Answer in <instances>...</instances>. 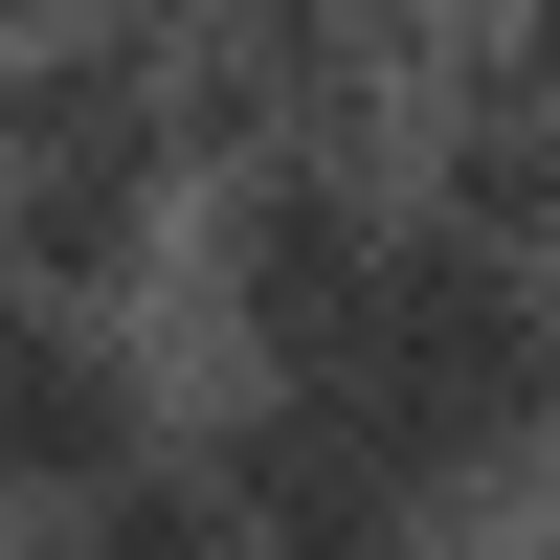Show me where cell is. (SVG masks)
<instances>
[{
	"label": "cell",
	"instance_id": "obj_7",
	"mask_svg": "<svg viewBox=\"0 0 560 560\" xmlns=\"http://www.w3.org/2000/svg\"><path fill=\"white\" fill-rule=\"evenodd\" d=\"M158 23H224V0H158Z\"/></svg>",
	"mask_w": 560,
	"mask_h": 560
},
{
	"label": "cell",
	"instance_id": "obj_3",
	"mask_svg": "<svg viewBox=\"0 0 560 560\" xmlns=\"http://www.w3.org/2000/svg\"><path fill=\"white\" fill-rule=\"evenodd\" d=\"M135 471H179V382H158V337H135V314H90V292H23V269H0V538L90 516V493H135Z\"/></svg>",
	"mask_w": 560,
	"mask_h": 560
},
{
	"label": "cell",
	"instance_id": "obj_6",
	"mask_svg": "<svg viewBox=\"0 0 560 560\" xmlns=\"http://www.w3.org/2000/svg\"><path fill=\"white\" fill-rule=\"evenodd\" d=\"M23 560H247V538H224L202 471H135V493H90V516H45Z\"/></svg>",
	"mask_w": 560,
	"mask_h": 560
},
{
	"label": "cell",
	"instance_id": "obj_2",
	"mask_svg": "<svg viewBox=\"0 0 560 560\" xmlns=\"http://www.w3.org/2000/svg\"><path fill=\"white\" fill-rule=\"evenodd\" d=\"M382 269H404V179H359V158H247L179 202V292H202L224 382H337Z\"/></svg>",
	"mask_w": 560,
	"mask_h": 560
},
{
	"label": "cell",
	"instance_id": "obj_1",
	"mask_svg": "<svg viewBox=\"0 0 560 560\" xmlns=\"http://www.w3.org/2000/svg\"><path fill=\"white\" fill-rule=\"evenodd\" d=\"M337 404L404 448V493H427V538H471L516 471H560V269L516 247H448V224H404L382 314H359Z\"/></svg>",
	"mask_w": 560,
	"mask_h": 560
},
{
	"label": "cell",
	"instance_id": "obj_4",
	"mask_svg": "<svg viewBox=\"0 0 560 560\" xmlns=\"http://www.w3.org/2000/svg\"><path fill=\"white\" fill-rule=\"evenodd\" d=\"M179 471L224 493V538H247V560H448L427 493H404V448L359 427L337 382H224L202 427H179Z\"/></svg>",
	"mask_w": 560,
	"mask_h": 560
},
{
	"label": "cell",
	"instance_id": "obj_5",
	"mask_svg": "<svg viewBox=\"0 0 560 560\" xmlns=\"http://www.w3.org/2000/svg\"><path fill=\"white\" fill-rule=\"evenodd\" d=\"M404 224L560 269V68H516V45L448 23V45H427V90H404Z\"/></svg>",
	"mask_w": 560,
	"mask_h": 560
}]
</instances>
